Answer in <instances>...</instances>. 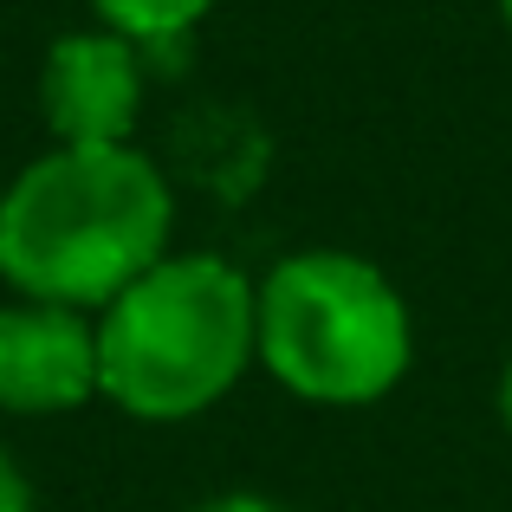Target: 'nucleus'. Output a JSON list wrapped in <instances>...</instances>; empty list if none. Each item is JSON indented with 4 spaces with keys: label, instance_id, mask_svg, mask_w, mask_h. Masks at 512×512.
I'll return each mask as SVG.
<instances>
[{
    "label": "nucleus",
    "instance_id": "f257e3e1",
    "mask_svg": "<svg viewBox=\"0 0 512 512\" xmlns=\"http://www.w3.org/2000/svg\"><path fill=\"white\" fill-rule=\"evenodd\" d=\"M175 195L137 143L33 156L0 195V279L20 299L104 312L169 260Z\"/></svg>",
    "mask_w": 512,
    "mask_h": 512
},
{
    "label": "nucleus",
    "instance_id": "0eeeda50",
    "mask_svg": "<svg viewBox=\"0 0 512 512\" xmlns=\"http://www.w3.org/2000/svg\"><path fill=\"white\" fill-rule=\"evenodd\" d=\"M0 512H33V487H26L20 461L7 454V441H0Z\"/></svg>",
    "mask_w": 512,
    "mask_h": 512
},
{
    "label": "nucleus",
    "instance_id": "6e6552de",
    "mask_svg": "<svg viewBox=\"0 0 512 512\" xmlns=\"http://www.w3.org/2000/svg\"><path fill=\"white\" fill-rule=\"evenodd\" d=\"M195 512H279L273 500H260V493H221V500L195 506Z\"/></svg>",
    "mask_w": 512,
    "mask_h": 512
},
{
    "label": "nucleus",
    "instance_id": "7ed1b4c3",
    "mask_svg": "<svg viewBox=\"0 0 512 512\" xmlns=\"http://www.w3.org/2000/svg\"><path fill=\"white\" fill-rule=\"evenodd\" d=\"M409 357V305L357 253L305 247L260 279V363L292 396L363 409L402 383Z\"/></svg>",
    "mask_w": 512,
    "mask_h": 512
},
{
    "label": "nucleus",
    "instance_id": "20e7f679",
    "mask_svg": "<svg viewBox=\"0 0 512 512\" xmlns=\"http://www.w3.org/2000/svg\"><path fill=\"white\" fill-rule=\"evenodd\" d=\"M143 111V65L137 46L104 26L65 33L46 46L39 65V117H46L59 150H111L130 143Z\"/></svg>",
    "mask_w": 512,
    "mask_h": 512
},
{
    "label": "nucleus",
    "instance_id": "1a4fd4ad",
    "mask_svg": "<svg viewBox=\"0 0 512 512\" xmlns=\"http://www.w3.org/2000/svg\"><path fill=\"white\" fill-rule=\"evenodd\" d=\"M500 422H506V435H512V357H506V376H500Z\"/></svg>",
    "mask_w": 512,
    "mask_h": 512
},
{
    "label": "nucleus",
    "instance_id": "423d86ee",
    "mask_svg": "<svg viewBox=\"0 0 512 512\" xmlns=\"http://www.w3.org/2000/svg\"><path fill=\"white\" fill-rule=\"evenodd\" d=\"M91 13L104 33L130 39V46H169L208 20L214 0H91Z\"/></svg>",
    "mask_w": 512,
    "mask_h": 512
},
{
    "label": "nucleus",
    "instance_id": "9d476101",
    "mask_svg": "<svg viewBox=\"0 0 512 512\" xmlns=\"http://www.w3.org/2000/svg\"><path fill=\"white\" fill-rule=\"evenodd\" d=\"M500 20H506V33H512V0H500Z\"/></svg>",
    "mask_w": 512,
    "mask_h": 512
},
{
    "label": "nucleus",
    "instance_id": "f03ea898",
    "mask_svg": "<svg viewBox=\"0 0 512 512\" xmlns=\"http://www.w3.org/2000/svg\"><path fill=\"white\" fill-rule=\"evenodd\" d=\"M260 363V279L169 253L98 312V376L130 422H195Z\"/></svg>",
    "mask_w": 512,
    "mask_h": 512
},
{
    "label": "nucleus",
    "instance_id": "39448f33",
    "mask_svg": "<svg viewBox=\"0 0 512 512\" xmlns=\"http://www.w3.org/2000/svg\"><path fill=\"white\" fill-rule=\"evenodd\" d=\"M104 396L98 318L46 299L0 305V409L7 415H72Z\"/></svg>",
    "mask_w": 512,
    "mask_h": 512
}]
</instances>
